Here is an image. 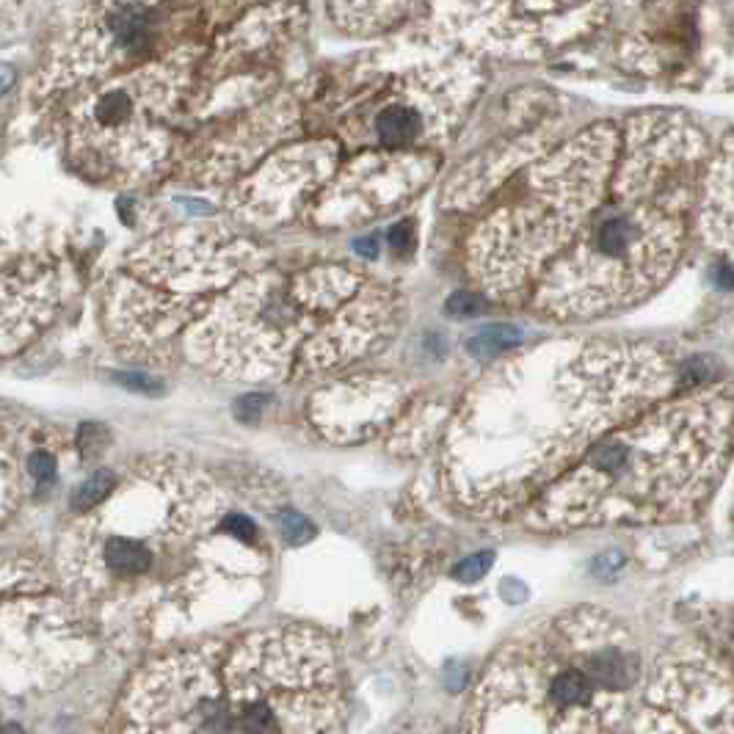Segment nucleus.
Listing matches in <instances>:
<instances>
[{"instance_id":"obj_1","label":"nucleus","mask_w":734,"mask_h":734,"mask_svg":"<svg viewBox=\"0 0 734 734\" xmlns=\"http://www.w3.org/2000/svg\"><path fill=\"white\" fill-rule=\"evenodd\" d=\"M701 359L677 365L646 343L555 340L508 356L453 414L439 481L472 517L533 508L588 450L654 403L707 384Z\"/></svg>"},{"instance_id":"obj_2","label":"nucleus","mask_w":734,"mask_h":734,"mask_svg":"<svg viewBox=\"0 0 734 734\" xmlns=\"http://www.w3.org/2000/svg\"><path fill=\"white\" fill-rule=\"evenodd\" d=\"M265 569L260 528L202 467L144 459L69 525L58 574L75 599L130 621L191 616L196 599Z\"/></svg>"},{"instance_id":"obj_3","label":"nucleus","mask_w":734,"mask_h":734,"mask_svg":"<svg viewBox=\"0 0 734 734\" xmlns=\"http://www.w3.org/2000/svg\"><path fill=\"white\" fill-rule=\"evenodd\" d=\"M704 155L707 141L685 116H632L608 199L533 290V310L552 321H591L666 285L685 249Z\"/></svg>"},{"instance_id":"obj_4","label":"nucleus","mask_w":734,"mask_h":734,"mask_svg":"<svg viewBox=\"0 0 734 734\" xmlns=\"http://www.w3.org/2000/svg\"><path fill=\"white\" fill-rule=\"evenodd\" d=\"M398 296L359 271L260 268L185 337L188 362L227 381L312 379L376 351L395 326Z\"/></svg>"},{"instance_id":"obj_5","label":"nucleus","mask_w":734,"mask_h":734,"mask_svg":"<svg viewBox=\"0 0 734 734\" xmlns=\"http://www.w3.org/2000/svg\"><path fill=\"white\" fill-rule=\"evenodd\" d=\"M732 445V384L685 387L599 439L525 522L577 530L685 519L718 486Z\"/></svg>"},{"instance_id":"obj_6","label":"nucleus","mask_w":734,"mask_h":734,"mask_svg":"<svg viewBox=\"0 0 734 734\" xmlns=\"http://www.w3.org/2000/svg\"><path fill=\"white\" fill-rule=\"evenodd\" d=\"M638 688L641 654L627 627L605 610H563L497 652L461 734H627Z\"/></svg>"},{"instance_id":"obj_7","label":"nucleus","mask_w":734,"mask_h":734,"mask_svg":"<svg viewBox=\"0 0 734 734\" xmlns=\"http://www.w3.org/2000/svg\"><path fill=\"white\" fill-rule=\"evenodd\" d=\"M619 152L621 130L602 122L530 163L517 194L470 238V274L489 299L533 296L608 199Z\"/></svg>"},{"instance_id":"obj_8","label":"nucleus","mask_w":734,"mask_h":734,"mask_svg":"<svg viewBox=\"0 0 734 734\" xmlns=\"http://www.w3.org/2000/svg\"><path fill=\"white\" fill-rule=\"evenodd\" d=\"M263 268V252L238 232L188 224L130 254L105 290V332L127 356L161 362L218 301Z\"/></svg>"},{"instance_id":"obj_9","label":"nucleus","mask_w":734,"mask_h":734,"mask_svg":"<svg viewBox=\"0 0 734 734\" xmlns=\"http://www.w3.org/2000/svg\"><path fill=\"white\" fill-rule=\"evenodd\" d=\"M227 734H345L343 674L310 627H268L227 643Z\"/></svg>"},{"instance_id":"obj_10","label":"nucleus","mask_w":734,"mask_h":734,"mask_svg":"<svg viewBox=\"0 0 734 734\" xmlns=\"http://www.w3.org/2000/svg\"><path fill=\"white\" fill-rule=\"evenodd\" d=\"M194 56L191 47H180L89 89L67 122L75 166L122 185L158 172L172 150L174 108L191 81Z\"/></svg>"},{"instance_id":"obj_11","label":"nucleus","mask_w":734,"mask_h":734,"mask_svg":"<svg viewBox=\"0 0 734 734\" xmlns=\"http://www.w3.org/2000/svg\"><path fill=\"white\" fill-rule=\"evenodd\" d=\"M224 660V641L152 660L122 699V734H227Z\"/></svg>"},{"instance_id":"obj_12","label":"nucleus","mask_w":734,"mask_h":734,"mask_svg":"<svg viewBox=\"0 0 734 734\" xmlns=\"http://www.w3.org/2000/svg\"><path fill=\"white\" fill-rule=\"evenodd\" d=\"M481 72L467 61L431 64L403 75L376 97L373 150L436 155L478 92Z\"/></svg>"},{"instance_id":"obj_13","label":"nucleus","mask_w":734,"mask_h":734,"mask_svg":"<svg viewBox=\"0 0 734 734\" xmlns=\"http://www.w3.org/2000/svg\"><path fill=\"white\" fill-rule=\"evenodd\" d=\"M436 28L470 50L497 56H541L597 28L602 3H442Z\"/></svg>"},{"instance_id":"obj_14","label":"nucleus","mask_w":734,"mask_h":734,"mask_svg":"<svg viewBox=\"0 0 734 734\" xmlns=\"http://www.w3.org/2000/svg\"><path fill=\"white\" fill-rule=\"evenodd\" d=\"M78 613L69 602L56 597L42 580H28V572H14L6 563L3 574V654L6 671L23 663L25 677L42 685H53L83 660L86 632L78 624Z\"/></svg>"},{"instance_id":"obj_15","label":"nucleus","mask_w":734,"mask_h":734,"mask_svg":"<svg viewBox=\"0 0 734 734\" xmlns=\"http://www.w3.org/2000/svg\"><path fill=\"white\" fill-rule=\"evenodd\" d=\"M627 734H734V671L710 654H671Z\"/></svg>"},{"instance_id":"obj_16","label":"nucleus","mask_w":734,"mask_h":734,"mask_svg":"<svg viewBox=\"0 0 734 734\" xmlns=\"http://www.w3.org/2000/svg\"><path fill=\"white\" fill-rule=\"evenodd\" d=\"M67 12L72 17L45 72L36 78V92L69 89L105 72L111 75L144 50L155 17V9L144 3H81L67 6Z\"/></svg>"},{"instance_id":"obj_17","label":"nucleus","mask_w":734,"mask_h":734,"mask_svg":"<svg viewBox=\"0 0 734 734\" xmlns=\"http://www.w3.org/2000/svg\"><path fill=\"white\" fill-rule=\"evenodd\" d=\"M439 158L425 152L365 150L312 199L310 216L326 227L365 224L409 202L434 177Z\"/></svg>"},{"instance_id":"obj_18","label":"nucleus","mask_w":734,"mask_h":734,"mask_svg":"<svg viewBox=\"0 0 734 734\" xmlns=\"http://www.w3.org/2000/svg\"><path fill=\"white\" fill-rule=\"evenodd\" d=\"M337 169V144L301 141L285 144L254 166L252 172L227 188L224 202L235 216L268 224L293 216L301 205L318 196Z\"/></svg>"},{"instance_id":"obj_19","label":"nucleus","mask_w":734,"mask_h":734,"mask_svg":"<svg viewBox=\"0 0 734 734\" xmlns=\"http://www.w3.org/2000/svg\"><path fill=\"white\" fill-rule=\"evenodd\" d=\"M403 392L384 379H351L323 387L310 403L315 428L332 442H351L376 434L398 412Z\"/></svg>"},{"instance_id":"obj_20","label":"nucleus","mask_w":734,"mask_h":734,"mask_svg":"<svg viewBox=\"0 0 734 734\" xmlns=\"http://www.w3.org/2000/svg\"><path fill=\"white\" fill-rule=\"evenodd\" d=\"M61 301L58 274L39 260L6 265L3 271V354L28 343Z\"/></svg>"},{"instance_id":"obj_21","label":"nucleus","mask_w":734,"mask_h":734,"mask_svg":"<svg viewBox=\"0 0 734 734\" xmlns=\"http://www.w3.org/2000/svg\"><path fill=\"white\" fill-rule=\"evenodd\" d=\"M64 439L47 425H17L3 420V503L36 494L58 481Z\"/></svg>"},{"instance_id":"obj_22","label":"nucleus","mask_w":734,"mask_h":734,"mask_svg":"<svg viewBox=\"0 0 734 734\" xmlns=\"http://www.w3.org/2000/svg\"><path fill=\"white\" fill-rule=\"evenodd\" d=\"M699 221L704 241L734 257V133L723 141L707 169Z\"/></svg>"},{"instance_id":"obj_23","label":"nucleus","mask_w":734,"mask_h":734,"mask_svg":"<svg viewBox=\"0 0 734 734\" xmlns=\"http://www.w3.org/2000/svg\"><path fill=\"white\" fill-rule=\"evenodd\" d=\"M329 12L348 31L362 34V31H379L381 25H390L392 20L409 12V6L406 3H365V6L354 3V6H329Z\"/></svg>"},{"instance_id":"obj_24","label":"nucleus","mask_w":734,"mask_h":734,"mask_svg":"<svg viewBox=\"0 0 734 734\" xmlns=\"http://www.w3.org/2000/svg\"><path fill=\"white\" fill-rule=\"evenodd\" d=\"M116 481H119V478L108 470H100L94 472V475H89V478L75 489V494H72V508H75L78 514H86V511L97 508V505L105 503V500L111 497Z\"/></svg>"},{"instance_id":"obj_25","label":"nucleus","mask_w":734,"mask_h":734,"mask_svg":"<svg viewBox=\"0 0 734 734\" xmlns=\"http://www.w3.org/2000/svg\"><path fill=\"white\" fill-rule=\"evenodd\" d=\"M519 340H522V334L514 326H489V329L475 334L467 348H470L472 356L497 354V351H511Z\"/></svg>"},{"instance_id":"obj_26","label":"nucleus","mask_w":734,"mask_h":734,"mask_svg":"<svg viewBox=\"0 0 734 734\" xmlns=\"http://www.w3.org/2000/svg\"><path fill=\"white\" fill-rule=\"evenodd\" d=\"M279 522H282V530H285V536L290 541H304L307 536H310V522L304 517H299V514H293V511H287V514H282L279 517Z\"/></svg>"},{"instance_id":"obj_27","label":"nucleus","mask_w":734,"mask_h":734,"mask_svg":"<svg viewBox=\"0 0 734 734\" xmlns=\"http://www.w3.org/2000/svg\"><path fill=\"white\" fill-rule=\"evenodd\" d=\"M483 307L481 296L475 293H459L448 301V312L450 315H475V312Z\"/></svg>"},{"instance_id":"obj_28","label":"nucleus","mask_w":734,"mask_h":734,"mask_svg":"<svg viewBox=\"0 0 734 734\" xmlns=\"http://www.w3.org/2000/svg\"><path fill=\"white\" fill-rule=\"evenodd\" d=\"M492 566V555L486 552V555H475V558H470V561H464L456 569V574H459L461 580H478V577H483V572Z\"/></svg>"},{"instance_id":"obj_29","label":"nucleus","mask_w":734,"mask_h":734,"mask_svg":"<svg viewBox=\"0 0 734 734\" xmlns=\"http://www.w3.org/2000/svg\"><path fill=\"white\" fill-rule=\"evenodd\" d=\"M712 282L721 287V290H732L734 287V271L729 263H718L712 268Z\"/></svg>"},{"instance_id":"obj_30","label":"nucleus","mask_w":734,"mask_h":734,"mask_svg":"<svg viewBox=\"0 0 734 734\" xmlns=\"http://www.w3.org/2000/svg\"><path fill=\"white\" fill-rule=\"evenodd\" d=\"M390 243H392V249H406V246L412 243V224H409V221H403V224H398V227H392Z\"/></svg>"},{"instance_id":"obj_31","label":"nucleus","mask_w":734,"mask_h":734,"mask_svg":"<svg viewBox=\"0 0 734 734\" xmlns=\"http://www.w3.org/2000/svg\"><path fill=\"white\" fill-rule=\"evenodd\" d=\"M127 387H133V390H161L163 384L158 379H150V376H130L125 379Z\"/></svg>"},{"instance_id":"obj_32","label":"nucleus","mask_w":734,"mask_h":734,"mask_svg":"<svg viewBox=\"0 0 734 734\" xmlns=\"http://www.w3.org/2000/svg\"><path fill=\"white\" fill-rule=\"evenodd\" d=\"M3 734H20V732H17V726H6V732Z\"/></svg>"},{"instance_id":"obj_33","label":"nucleus","mask_w":734,"mask_h":734,"mask_svg":"<svg viewBox=\"0 0 734 734\" xmlns=\"http://www.w3.org/2000/svg\"><path fill=\"white\" fill-rule=\"evenodd\" d=\"M732 641H734V638H732ZM732 646H734V643H732Z\"/></svg>"}]
</instances>
